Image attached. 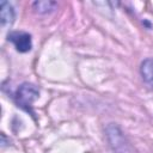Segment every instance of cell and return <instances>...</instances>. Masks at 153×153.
<instances>
[{
    "mask_svg": "<svg viewBox=\"0 0 153 153\" xmlns=\"http://www.w3.org/2000/svg\"><path fill=\"white\" fill-rule=\"evenodd\" d=\"M16 19V11L8 1L0 2V23L2 27H11Z\"/></svg>",
    "mask_w": 153,
    "mask_h": 153,
    "instance_id": "277c9868",
    "label": "cell"
},
{
    "mask_svg": "<svg viewBox=\"0 0 153 153\" xmlns=\"http://www.w3.org/2000/svg\"><path fill=\"white\" fill-rule=\"evenodd\" d=\"M7 39L16 47L19 53H27L32 48V38L29 32L25 31H11L7 35Z\"/></svg>",
    "mask_w": 153,
    "mask_h": 153,
    "instance_id": "7a4b0ae2",
    "label": "cell"
},
{
    "mask_svg": "<svg viewBox=\"0 0 153 153\" xmlns=\"http://www.w3.org/2000/svg\"><path fill=\"white\" fill-rule=\"evenodd\" d=\"M140 74L147 84H153V59H145L141 62Z\"/></svg>",
    "mask_w": 153,
    "mask_h": 153,
    "instance_id": "5b68a950",
    "label": "cell"
},
{
    "mask_svg": "<svg viewBox=\"0 0 153 153\" xmlns=\"http://www.w3.org/2000/svg\"><path fill=\"white\" fill-rule=\"evenodd\" d=\"M106 136H108V139H109L110 145H111L115 149L124 148V146H126L124 136H123L121 129H120L116 124L110 123V124L106 127Z\"/></svg>",
    "mask_w": 153,
    "mask_h": 153,
    "instance_id": "3957f363",
    "label": "cell"
},
{
    "mask_svg": "<svg viewBox=\"0 0 153 153\" xmlns=\"http://www.w3.org/2000/svg\"><path fill=\"white\" fill-rule=\"evenodd\" d=\"M39 97V90L36 85L31 82H23L16 91L14 99L19 108L33 115L32 104Z\"/></svg>",
    "mask_w": 153,
    "mask_h": 153,
    "instance_id": "6da1fadb",
    "label": "cell"
},
{
    "mask_svg": "<svg viewBox=\"0 0 153 153\" xmlns=\"http://www.w3.org/2000/svg\"><path fill=\"white\" fill-rule=\"evenodd\" d=\"M56 7H57V4L55 1H50V0H42V1H35V2H32V8L35 10L36 13H39V14L50 13Z\"/></svg>",
    "mask_w": 153,
    "mask_h": 153,
    "instance_id": "8992f818",
    "label": "cell"
}]
</instances>
